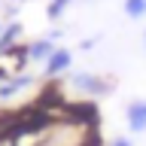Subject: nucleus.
<instances>
[{
  "instance_id": "1",
  "label": "nucleus",
  "mask_w": 146,
  "mask_h": 146,
  "mask_svg": "<svg viewBox=\"0 0 146 146\" xmlns=\"http://www.w3.org/2000/svg\"><path fill=\"white\" fill-rule=\"evenodd\" d=\"M73 88H79L82 94H91V98H100V94H110V85L104 76H98V73H73Z\"/></svg>"
},
{
  "instance_id": "2",
  "label": "nucleus",
  "mask_w": 146,
  "mask_h": 146,
  "mask_svg": "<svg viewBox=\"0 0 146 146\" xmlns=\"http://www.w3.org/2000/svg\"><path fill=\"white\" fill-rule=\"evenodd\" d=\"M125 125L128 134H146V98H134L125 107Z\"/></svg>"
},
{
  "instance_id": "3",
  "label": "nucleus",
  "mask_w": 146,
  "mask_h": 146,
  "mask_svg": "<svg viewBox=\"0 0 146 146\" xmlns=\"http://www.w3.org/2000/svg\"><path fill=\"white\" fill-rule=\"evenodd\" d=\"M122 9H125V15L128 18H146V0H125L122 3Z\"/></svg>"
},
{
  "instance_id": "4",
  "label": "nucleus",
  "mask_w": 146,
  "mask_h": 146,
  "mask_svg": "<svg viewBox=\"0 0 146 146\" xmlns=\"http://www.w3.org/2000/svg\"><path fill=\"white\" fill-rule=\"evenodd\" d=\"M107 146H134V140H131V137H113Z\"/></svg>"
},
{
  "instance_id": "5",
  "label": "nucleus",
  "mask_w": 146,
  "mask_h": 146,
  "mask_svg": "<svg viewBox=\"0 0 146 146\" xmlns=\"http://www.w3.org/2000/svg\"><path fill=\"white\" fill-rule=\"evenodd\" d=\"M143 49H146V27H143Z\"/></svg>"
}]
</instances>
